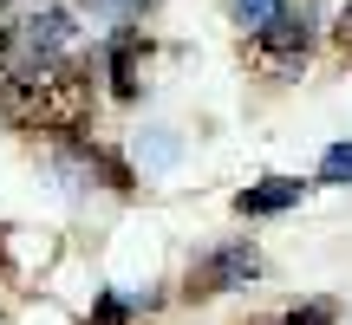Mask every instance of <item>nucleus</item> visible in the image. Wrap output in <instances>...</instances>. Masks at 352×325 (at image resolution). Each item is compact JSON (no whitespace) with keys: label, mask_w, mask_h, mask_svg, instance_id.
<instances>
[{"label":"nucleus","mask_w":352,"mask_h":325,"mask_svg":"<svg viewBox=\"0 0 352 325\" xmlns=\"http://www.w3.org/2000/svg\"><path fill=\"white\" fill-rule=\"evenodd\" d=\"M254 274H261V254H254L248 241H228V248H215L209 261L189 274V287L196 293H228V287H248Z\"/></svg>","instance_id":"nucleus-3"},{"label":"nucleus","mask_w":352,"mask_h":325,"mask_svg":"<svg viewBox=\"0 0 352 325\" xmlns=\"http://www.w3.org/2000/svg\"><path fill=\"white\" fill-rule=\"evenodd\" d=\"M111 91L138 98V39L131 33H118V46H111Z\"/></svg>","instance_id":"nucleus-5"},{"label":"nucleus","mask_w":352,"mask_h":325,"mask_svg":"<svg viewBox=\"0 0 352 325\" xmlns=\"http://www.w3.org/2000/svg\"><path fill=\"white\" fill-rule=\"evenodd\" d=\"M274 7H280V0H235V26H241V33H261V26L267 20H274Z\"/></svg>","instance_id":"nucleus-6"},{"label":"nucleus","mask_w":352,"mask_h":325,"mask_svg":"<svg viewBox=\"0 0 352 325\" xmlns=\"http://www.w3.org/2000/svg\"><path fill=\"white\" fill-rule=\"evenodd\" d=\"M85 7L98 13V20H111V26H131L144 7H151V0H85Z\"/></svg>","instance_id":"nucleus-7"},{"label":"nucleus","mask_w":352,"mask_h":325,"mask_svg":"<svg viewBox=\"0 0 352 325\" xmlns=\"http://www.w3.org/2000/svg\"><path fill=\"white\" fill-rule=\"evenodd\" d=\"M280 325H333V306H307V313H287Z\"/></svg>","instance_id":"nucleus-9"},{"label":"nucleus","mask_w":352,"mask_h":325,"mask_svg":"<svg viewBox=\"0 0 352 325\" xmlns=\"http://www.w3.org/2000/svg\"><path fill=\"white\" fill-rule=\"evenodd\" d=\"M0 104H7L13 124L65 137V130H78V124H85V111H91V78H85V65H78V59L13 65V72H0Z\"/></svg>","instance_id":"nucleus-1"},{"label":"nucleus","mask_w":352,"mask_h":325,"mask_svg":"<svg viewBox=\"0 0 352 325\" xmlns=\"http://www.w3.org/2000/svg\"><path fill=\"white\" fill-rule=\"evenodd\" d=\"M340 46H352V7L340 13Z\"/></svg>","instance_id":"nucleus-10"},{"label":"nucleus","mask_w":352,"mask_h":325,"mask_svg":"<svg viewBox=\"0 0 352 325\" xmlns=\"http://www.w3.org/2000/svg\"><path fill=\"white\" fill-rule=\"evenodd\" d=\"M300 195H307V182H294V176H267V182L241 189L235 208H241V215H280V208H294Z\"/></svg>","instance_id":"nucleus-4"},{"label":"nucleus","mask_w":352,"mask_h":325,"mask_svg":"<svg viewBox=\"0 0 352 325\" xmlns=\"http://www.w3.org/2000/svg\"><path fill=\"white\" fill-rule=\"evenodd\" d=\"M320 182H352V143H333L320 156Z\"/></svg>","instance_id":"nucleus-8"},{"label":"nucleus","mask_w":352,"mask_h":325,"mask_svg":"<svg viewBox=\"0 0 352 325\" xmlns=\"http://www.w3.org/2000/svg\"><path fill=\"white\" fill-rule=\"evenodd\" d=\"M314 26H320V0H280L274 20L248 39V59L274 78H294L307 65V52H314Z\"/></svg>","instance_id":"nucleus-2"}]
</instances>
